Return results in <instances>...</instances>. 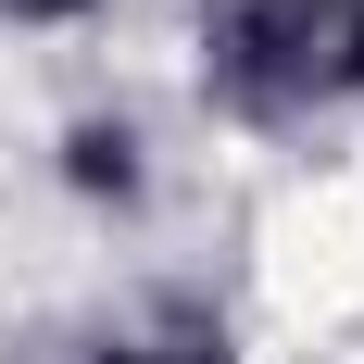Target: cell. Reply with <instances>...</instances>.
Here are the masks:
<instances>
[{"label": "cell", "mask_w": 364, "mask_h": 364, "mask_svg": "<svg viewBox=\"0 0 364 364\" xmlns=\"http://www.w3.org/2000/svg\"><path fill=\"white\" fill-rule=\"evenodd\" d=\"M0 13H26V26H63V13H101V0H0Z\"/></svg>", "instance_id": "obj_4"}, {"label": "cell", "mask_w": 364, "mask_h": 364, "mask_svg": "<svg viewBox=\"0 0 364 364\" xmlns=\"http://www.w3.org/2000/svg\"><path fill=\"white\" fill-rule=\"evenodd\" d=\"M63 176L88 188V201H139V139H126V126H75V139H63Z\"/></svg>", "instance_id": "obj_2"}, {"label": "cell", "mask_w": 364, "mask_h": 364, "mask_svg": "<svg viewBox=\"0 0 364 364\" xmlns=\"http://www.w3.org/2000/svg\"><path fill=\"white\" fill-rule=\"evenodd\" d=\"M88 364H226V339L214 327H188V339H101Z\"/></svg>", "instance_id": "obj_3"}, {"label": "cell", "mask_w": 364, "mask_h": 364, "mask_svg": "<svg viewBox=\"0 0 364 364\" xmlns=\"http://www.w3.org/2000/svg\"><path fill=\"white\" fill-rule=\"evenodd\" d=\"M339 13L352 0H226L214 13V88L239 113H289V101H327L339 88Z\"/></svg>", "instance_id": "obj_1"}]
</instances>
